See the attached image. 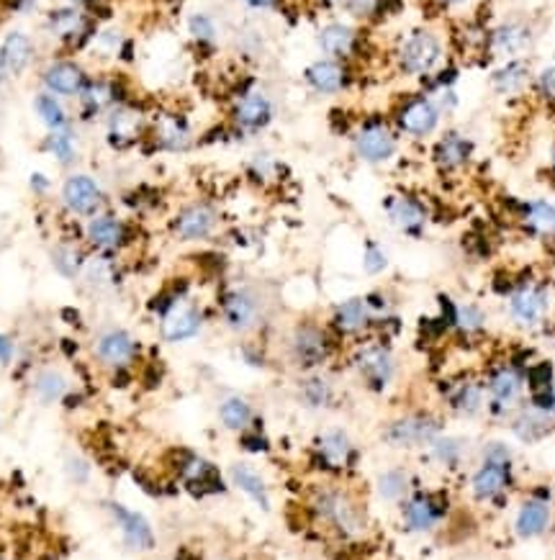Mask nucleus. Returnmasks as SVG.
Instances as JSON below:
<instances>
[{"label": "nucleus", "mask_w": 555, "mask_h": 560, "mask_svg": "<svg viewBox=\"0 0 555 560\" xmlns=\"http://www.w3.org/2000/svg\"><path fill=\"white\" fill-rule=\"evenodd\" d=\"M275 122V100L258 85L240 91L229 103V126L240 137L263 134Z\"/></svg>", "instance_id": "obj_12"}, {"label": "nucleus", "mask_w": 555, "mask_h": 560, "mask_svg": "<svg viewBox=\"0 0 555 560\" xmlns=\"http://www.w3.org/2000/svg\"><path fill=\"white\" fill-rule=\"evenodd\" d=\"M103 126H106V142L123 152L145 142L149 134V114L137 103L126 100L103 119Z\"/></svg>", "instance_id": "obj_22"}, {"label": "nucleus", "mask_w": 555, "mask_h": 560, "mask_svg": "<svg viewBox=\"0 0 555 560\" xmlns=\"http://www.w3.org/2000/svg\"><path fill=\"white\" fill-rule=\"evenodd\" d=\"M551 504L548 499H537V496H530L527 501H522L519 512H517V519H514V532L525 540L530 537H540L548 532L551 527Z\"/></svg>", "instance_id": "obj_39"}, {"label": "nucleus", "mask_w": 555, "mask_h": 560, "mask_svg": "<svg viewBox=\"0 0 555 560\" xmlns=\"http://www.w3.org/2000/svg\"><path fill=\"white\" fill-rule=\"evenodd\" d=\"M473 157H476V139L460 129L440 131L430 146V162L442 175H458L465 168H471Z\"/></svg>", "instance_id": "obj_25"}, {"label": "nucleus", "mask_w": 555, "mask_h": 560, "mask_svg": "<svg viewBox=\"0 0 555 560\" xmlns=\"http://www.w3.org/2000/svg\"><path fill=\"white\" fill-rule=\"evenodd\" d=\"M509 424L514 430V435L525 442H537V439L548 438L555 430V416L551 412H543L537 406H532L530 401H525L514 414L509 416Z\"/></svg>", "instance_id": "obj_36"}, {"label": "nucleus", "mask_w": 555, "mask_h": 560, "mask_svg": "<svg viewBox=\"0 0 555 560\" xmlns=\"http://www.w3.org/2000/svg\"><path fill=\"white\" fill-rule=\"evenodd\" d=\"M312 461L314 465L327 473V476H345L355 461H358V447L350 438L347 430L342 427H329L321 430L314 438V447H312Z\"/></svg>", "instance_id": "obj_16"}, {"label": "nucleus", "mask_w": 555, "mask_h": 560, "mask_svg": "<svg viewBox=\"0 0 555 560\" xmlns=\"http://www.w3.org/2000/svg\"><path fill=\"white\" fill-rule=\"evenodd\" d=\"M67 476L73 478L75 484L85 486L88 478H91V465L85 463L80 455H70V458H67Z\"/></svg>", "instance_id": "obj_55"}, {"label": "nucleus", "mask_w": 555, "mask_h": 560, "mask_svg": "<svg viewBox=\"0 0 555 560\" xmlns=\"http://www.w3.org/2000/svg\"><path fill=\"white\" fill-rule=\"evenodd\" d=\"M229 481L232 486H237L244 493L250 496L260 509H270V491H267L266 478L258 468H252L250 463H234L229 468Z\"/></svg>", "instance_id": "obj_40"}, {"label": "nucleus", "mask_w": 555, "mask_h": 560, "mask_svg": "<svg viewBox=\"0 0 555 560\" xmlns=\"http://www.w3.org/2000/svg\"><path fill=\"white\" fill-rule=\"evenodd\" d=\"M88 80H91V73L85 70V65L70 57L49 62L47 70L42 73L44 91L57 98H77Z\"/></svg>", "instance_id": "obj_31"}, {"label": "nucleus", "mask_w": 555, "mask_h": 560, "mask_svg": "<svg viewBox=\"0 0 555 560\" xmlns=\"http://www.w3.org/2000/svg\"><path fill=\"white\" fill-rule=\"evenodd\" d=\"M535 44V31L527 21L511 19V21H502L494 28L486 31V47L483 54L491 59H519L525 57Z\"/></svg>", "instance_id": "obj_29"}, {"label": "nucleus", "mask_w": 555, "mask_h": 560, "mask_svg": "<svg viewBox=\"0 0 555 560\" xmlns=\"http://www.w3.org/2000/svg\"><path fill=\"white\" fill-rule=\"evenodd\" d=\"M532 88H535V93H537V98L543 103H548V106L555 108V65H548L540 73L532 75Z\"/></svg>", "instance_id": "obj_52"}, {"label": "nucleus", "mask_w": 555, "mask_h": 560, "mask_svg": "<svg viewBox=\"0 0 555 560\" xmlns=\"http://www.w3.org/2000/svg\"><path fill=\"white\" fill-rule=\"evenodd\" d=\"M39 0H13V11H31Z\"/></svg>", "instance_id": "obj_59"}, {"label": "nucleus", "mask_w": 555, "mask_h": 560, "mask_svg": "<svg viewBox=\"0 0 555 560\" xmlns=\"http://www.w3.org/2000/svg\"><path fill=\"white\" fill-rule=\"evenodd\" d=\"M350 146L361 162L370 165V168H381L399 154L401 137L396 134L388 116L373 114V116H365L355 123V129L350 134Z\"/></svg>", "instance_id": "obj_7"}, {"label": "nucleus", "mask_w": 555, "mask_h": 560, "mask_svg": "<svg viewBox=\"0 0 555 560\" xmlns=\"http://www.w3.org/2000/svg\"><path fill=\"white\" fill-rule=\"evenodd\" d=\"M301 77H304V85H306L314 96L321 98L342 96V93H347V91L358 83L355 67H353L350 62L327 59V57H319L312 65H306Z\"/></svg>", "instance_id": "obj_27"}, {"label": "nucleus", "mask_w": 555, "mask_h": 560, "mask_svg": "<svg viewBox=\"0 0 555 560\" xmlns=\"http://www.w3.org/2000/svg\"><path fill=\"white\" fill-rule=\"evenodd\" d=\"M296 398H298L301 406H306L312 412H324V409H332L335 406V401H337V386L321 370L304 373L298 378V386H296Z\"/></svg>", "instance_id": "obj_35"}, {"label": "nucleus", "mask_w": 555, "mask_h": 560, "mask_svg": "<svg viewBox=\"0 0 555 560\" xmlns=\"http://www.w3.org/2000/svg\"><path fill=\"white\" fill-rule=\"evenodd\" d=\"M83 242L98 255H119L131 244V226L114 211H100L83 224Z\"/></svg>", "instance_id": "obj_19"}, {"label": "nucleus", "mask_w": 555, "mask_h": 560, "mask_svg": "<svg viewBox=\"0 0 555 560\" xmlns=\"http://www.w3.org/2000/svg\"><path fill=\"white\" fill-rule=\"evenodd\" d=\"M486 393H488V414L509 419L522 404L527 393V381H525V367L514 360H496L491 363L486 375Z\"/></svg>", "instance_id": "obj_8"}, {"label": "nucleus", "mask_w": 555, "mask_h": 560, "mask_svg": "<svg viewBox=\"0 0 555 560\" xmlns=\"http://www.w3.org/2000/svg\"><path fill=\"white\" fill-rule=\"evenodd\" d=\"M327 324L339 342H361L376 335V317L365 296H350L335 304Z\"/></svg>", "instance_id": "obj_20"}, {"label": "nucleus", "mask_w": 555, "mask_h": 560, "mask_svg": "<svg viewBox=\"0 0 555 560\" xmlns=\"http://www.w3.org/2000/svg\"><path fill=\"white\" fill-rule=\"evenodd\" d=\"M116 265L111 260V255H98V252H88V260L83 265L80 280L88 283L93 291H108L116 286Z\"/></svg>", "instance_id": "obj_46"}, {"label": "nucleus", "mask_w": 555, "mask_h": 560, "mask_svg": "<svg viewBox=\"0 0 555 560\" xmlns=\"http://www.w3.org/2000/svg\"><path fill=\"white\" fill-rule=\"evenodd\" d=\"M445 5H450V8H460V5H468V3H473V0H442Z\"/></svg>", "instance_id": "obj_60"}, {"label": "nucleus", "mask_w": 555, "mask_h": 560, "mask_svg": "<svg viewBox=\"0 0 555 560\" xmlns=\"http://www.w3.org/2000/svg\"><path fill=\"white\" fill-rule=\"evenodd\" d=\"M77 100V119L83 122H103L114 108L129 100L123 80L116 75H91Z\"/></svg>", "instance_id": "obj_15"}, {"label": "nucleus", "mask_w": 555, "mask_h": 560, "mask_svg": "<svg viewBox=\"0 0 555 560\" xmlns=\"http://www.w3.org/2000/svg\"><path fill=\"white\" fill-rule=\"evenodd\" d=\"M445 432V422L432 412H407V414L388 419L381 430V439L396 450H422L432 439Z\"/></svg>", "instance_id": "obj_11"}, {"label": "nucleus", "mask_w": 555, "mask_h": 560, "mask_svg": "<svg viewBox=\"0 0 555 560\" xmlns=\"http://www.w3.org/2000/svg\"><path fill=\"white\" fill-rule=\"evenodd\" d=\"M240 447L244 453H267V450H270V442H267L266 435L260 432V427H255V430L242 432Z\"/></svg>", "instance_id": "obj_53"}, {"label": "nucleus", "mask_w": 555, "mask_h": 560, "mask_svg": "<svg viewBox=\"0 0 555 560\" xmlns=\"http://www.w3.org/2000/svg\"><path fill=\"white\" fill-rule=\"evenodd\" d=\"M217 416L218 424H221L226 432H234V435H242V432H247V430L260 427V419H258L255 406H252L244 396H237V393H232V396H226V398L218 401Z\"/></svg>", "instance_id": "obj_37"}, {"label": "nucleus", "mask_w": 555, "mask_h": 560, "mask_svg": "<svg viewBox=\"0 0 555 560\" xmlns=\"http://www.w3.org/2000/svg\"><path fill=\"white\" fill-rule=\"evenodd\" d=\"M532 70L525 57L519 59H502L494 65V70L488 75V85L496 96L514 98L522 96L527 88H532Z\"/></svg>", "instance_id": "obj_34"}, {"label": "nucleus", "mask_w": 555, "mask_h": 560, "mask_svg": "<svg viewBox=\"0 0 555 560\" xmlns=\"http://www.w3.org/2000/svg\"><path fill=\"white\" fill-rule=\"evenodd\" d=\"M188 34H191V39H194L198 47H217L218 26L214 21V16H209V13H194L188 19Z\"/></svg>", "instance_id": "obj_49"}, {"label": "nucleus", "mask_w": 555, "mask_h": 560, "mask_svg": "<svg viewBox=\"0 0 555 560\" xmlns=\"http://www.w3.org/2000/svg\"><path fill=\"white\" fill-rule=\"evenodd\" d=\"M70 3H73V5H80V8H83V5H88V3H93V0H70Z\"/></svg>", "instance_id": "obj_62"}, {"label": "nucleus", "mask_w": 555, "mask_h": 560, "mask_svg": "<svg viewBox=\"0 0 555 560\" xmlns=\"http://www.w3.org/2000/svg\"><path fill=\"white\" fill-rule=\"evenodd\" d=\"M316 47L321 51V57H327V59H339V62L353 65L361 57L362 36L353 24L332 21V24H324L319 28Z\"/></svg>", "instance_id": "obj_30"}, {"label": "nucleus", "mask_w": 555, "mask_h": 560, "mask_svg": "<svg viewBox=\"0 0 555 560\" xmlns=\"http://www.w3.org/2000/svg\"><path fill=\"white\" fill-rule=\"evenodd\" d=\"M548 312H551V296L543 283H535V280L514 283L511 291L507 293L509 319L522 329L540 327L548 317Z\"/></svg>", "instance_id": "obj_24"}, {"label": "nucleus", "mask_w": 555, "mask_h": 560, "mask_svg": "<svg viewBox=\"0 0 555 560\" xmlns=\"http://www.w3.org/2000/svg\"><path fill=\"white\" fill-rule=\"evenodd\" d=\"M384 214L388 224L409 240H422L430 226V206L414 193H388L384 198Z\"/></svg>", "instance_id": "obj_26"}, {"label": "nucleus", "mask_w": 555, "mask_h": 560, "mask_svg": "<svg viewBox=\"0 0 555 560\" xmlns=\"http://www.w3.org/2000/svg\"><path fill=\"white\" fill-rule=\"evenodd\" d=\"M401 519L409 532H430L450 512V499L445 491H419L414 488L399 504Z\"/></svg>", "instance_id": "obj_23"}, {"label": "nucleus", "mask_w": 555, "mask_h": 560, "mask_svg": "<svg viewBox=\"0 0 555 560\" xmlns=\"http://www.w3.org/2000/svg\"><path fill=\"white\" fill-rule=\"evenodd\" d=\"M551 168H553V175H555V142H553V149H551Z\"/></svg>", "instance_id": "obj_63"}, {"label": "nucleus", "mask_w": 555, "mask_h": 560, "mask_svg": "<svg viewBox=\"0 0 555 560\" xmlns=\"http://www.w3.org/2000/svg\"><path fill=\"white\" fill-rule=\"evenodd\" d=\"M0 59H3L8 75H24L34 62V42L26 36L24 31H11L3 39Z\"/></svg>", "instance_id": "obj_41"}, {"label": "nucleus", "mask_w": 555, "mask_h": 560, "mask_svg": "<svg viewBox=\"0 0 555 560\" xmlns=\"http://www.w3.org/2000/svg\"><path fill=\"white\" fill-rule=\"evenodd\" d=\"M106 509L111 512V519H114V525L119 527L126 548L139 550V553L155 548V530H152V525L147 522L145 514L134 512V509H129V507H123V504H116V501H108Z\"/></svg>", "instance_id": "obj_33"}, {"label": "nucleus", "mask_w": 555, "mask_h": 560, "mask_svg": "<svg viewBox=\"0 0 555 560\" xmlns=\"http://www.w3.org/2000/svg\"><path fill=\"white\" fill-rule=\"evenodd\" d=\"M47 560H59V558H47Z\"/></svg>", "instance_id": "obj_64"}, {"label": "nucleus", "mask_w": 555, "mask_h": 560, "mask_svg": "<svg viewBox=\"0 0 555 560\" xmlns=\"http://www.w3.org/2000/svg\"><path fill=\"white\" fill-rule=\"evenodd\" d=\"M281 170H283L281 162H278L275 157L266 154V152L255 154V157L250 160V165H247V175H250L255 183H260V185H267V183L278 180Z\"/></svg>", "instance_id": "obj_50"}, {"label": "nucleus", "mask_w": 555, "mask_h": 560, "mask_svg": "<svg viewBox=\"0 0 555 560\" xmlns=\"http://www.w3.org/2000/svg\"><path fill=\"white\" fill-rule=\"evenodd\" d=\"M31 390H34V398L36 401H42V404H57V401H62L70 393V378L59 367H42L34 375V381H31Z\"/></svg>", "instance_id": "obj_42"}, {"label": "nucleus", "mask_w": 555, "mask_h": 560, "mask_svg": "<svg viewBox=\"0 0 555 560\" xmlns=\"http://www.w3.org/2000/svg\"><path fill=\"white\" fill-rule=\"evenodd\" d=\"M34 111H36L39 122L47 126V131H57V129H67V126H73V122H70V114H67V108H65L62 98L52 96V93H47V91L36 93V98H34Z\"/></svg>", "instance_id": "obj_48"}, {"label": "nucleus", "mask_w": 555, "mask_h": 560, "mask_svg": "<svg viewBox=\"0 0 555 560\" xmlns=\"http://www.w3.org/2000/svg\"><path fill=\"white\" fill-rule=\"evenodd\" d=\"M47 31L54 42L73 51L88 47L98 34L93 16L80 5H65L52 11L47 19Z\"/></svg>", "instance_id": "obj_21"}, {"label": "nucleus", "mask_w": 555, "mask_h": 560, "mask_svg": "<svg viewBox=\"0 0 555 560\" xmlns=\"http://www.w3.org/2000/svg\"><path fill=\"white\" fill-rule=\"evenodd\" d=\"M49 257H52V265L54 270L62 275V278H67V280H77L80 278V272H83V265H85V260H88V252H85V244L80 242H70V240H65V242H57L52 247V252H49Z\"/></svg>", "instance_id": "obj_44"}, {"label": "nucleus", "mask_w": 555, "mask_h": 560, "mask_svg": "<svg viewBox=\"0 0 555 560\" xmlns=\"http://www.w3.org/2000/svg\"><path fill=\"white\" fill-rule=\"evenodd\" d=\"M242 3L252 11H273L281 5V0H242Z\"/></svg>", "instance_id": "obj_58"}, {"label": "nucleus", "mask_w": 555, "mask_h": 560, "mask_svg": "<svg viewBox=\"0 0 555 560\" xmlns=\"http://www.w3.org/2000/svg\"><path fill=\"white\" fill-rule=\"evenodd\" d=\"M91 355L100 370L119 375L129 373L142 360V342L123 327H108L98 332V337L91 344Z\"/></svg>", "instance_id": "obj_10"}, {"label": "nucleus", "mask_w": 555, "mask_h": 560, "mask_svg": "<svg viewBox=\"0 0 555 560\" xmlns=\"http://www.w3.org/2000/svg\"><path fill=\"white\" fill-rule=\"evenodd\" d=\"M170 455H172L170 468H172L175 478L186 486L188 493L203 499V496L224 491V478H221L217 465L211 463L209 458L198 455L194 450H186V447H175Z\"/></svg>", "instance_id": "obj_14"}, {"label": "nucleus", "mask_w": 555, "mask_h": 560, "mask_svg": "<svg viewBox=\"0 0 555 560\" xmlns=\"http://www.w3.org/2000/svg\"><path fill=\"white\" fill-rule=\"evenodd\" d=\"M217 309L221 324L232 335L244 340H252L260 332H266L273 317V304L267 291L250 280H237V283L224 286L218 293Z\"/></svg>", "instance_id": "obj_1"}, {"label": "nucleus", "mask_w": 555, "mask_h": 560, "mask_svg": "<svg viewBox=\"0 0 555 560\" xmlns=\"http://www.w3.org/2000/svg\"><path fill=\"white\" fill-rule=\"evenodd\" d=\"M376 491L378 496L386 501V504H401L411 491H414V476H411L407 468L396 465V468H388L378 476L376 481Z\"/></svg>", "instance_id": "obj_45"}, {"label": "nucleus", "mask_w": 555, "mask_h": 560, "mask_svg": "<svg viewBox=\"0 0 555 560\" xmlns=\"http://www.w3.org/2000/svg\"><path fill=\"white\" fill-rule=\"evenodd\" d=\"M337 347L339 340L329 324L316 317L296 319L283 335V358L301 375L324 370L335 360Z\"/></svg>", "instance_id": "obj_2"}, {"label": "nucleus", "mask_w": 555, "mask_h": 560, "mask_svg": "<svg viewBox=\"0 0 555 560\" xmlns=\"http://www.w3.org/2000/svg\"><path fill=\"white\" fill-rule=\"evenodd\" d=\"M13 358H16V344H13V340L8 335H0V363L8 366Z\"/></svg>", "instance_id": "obj_56"}, {"label": "nucleus", "mask_w": 555, "mask_h": 560, "mask_svg": "<svg viewBox=\"0 0 555 560\" xmlns=\"http://www.w3.org/2000/svg\"><path fill=\"white\" fill-rule=\"evenodd\" d=\"M393 62L399 75L424 83L448 62V47H445L442 34H437L435 28H427V26L411 28L396 44Z\"/></svg>", "instance_id": "obj_4"}, {"label": "nucleus", "mask_w": 555, "mask_h": 560, "mask_svg": "<svg viewBox=\"0 0 555 560\" xmlns=\"http://www.w3.org/2000/svg\"><path fill=\"white\" fill-rule=\"evenodd\" d=\"M218 229H221V211L211 201L203 198L180 206L170 219V234L175 242H209L217 237Z\"/></svg>", "instance_id": "obj_13"}, {"label": "nucleus", "mask_w": 555, "mask_h": 560, "mask_svg": "<svg viewBox=\"0 0 555 560\" xmlns=\"http://www.w3.org/2000/svg\"><path fill=\"white\" fill-rule=\"evenodd\" d=\"M31 191L39 195H44L52 191V180H49L47 175H42V172H34L31 175Z\"/></svg>", "instance_id": "obj_57"}, {"label": "nucleus", "mask_w": 555, "mask_h": 560, "mask_svg": "<svg viewBox=\"0 0 555 560\" xmlns=\"http://www.w3.org/2000/svg\"><path fill=\"white\" fill-rule=\"evenodd\" d=\"M388 119H391L399 137L411 139V142H427L442 129V122L448 116L442 114L435 98L419 91V93H409V96L401 98L393 106Z\"/></svg>", "instance_id": "obj_6"}, {"label": "nucleus", "mask_w": 555, "mask_h": 560, "mask_svg": "<svg viewBox=\"0 0 555 560\" xmlns=\"http://www.w3.org/2000/svg\"><path fill=\"white\" fill-rule=\"evenodd\" d=\"M309 512L345 540L361 537L368 527V517H365L361 499L337 481L316 484L309 491Z\"/></svg>", "instance_id": "obj_3"}, {"label": "nucleus", "mask_w": 555, "mask_h": 560, "mask_svg": "<svg viewBox=\"0 0 555 560\" xmlns=\"http://www.w3.org/2000/svg\"><path fill=\"white\" fill-rule=\"evenodd\" d=\"M362 270L368 275H381L388 270V255L386 249L381 247V242L376 240H368L365 247H362Z\"/></svg>", "instance_id": "obj_51"}, {"label": "nucleus", "mask_w": 555, "mask_h": 560, "mask_svg": "<svg viewBox=\"0 0 555 560\" xmlns=\"http://www.w3.org/2000/svg\"><path fill=\"white\" fill-rule=\"evenodd\" d=\"M350 366L355 370V375L361 378L365 390L384 396L393 389L396 378H399V358L391 347L386 337H365L355 342L353 355H350Z\"/></svg>", "instance_id": "obj_5"}, {"label": "nucleus", "mask_w": 555, "mask_h": 560, "mask_svg": "<svg viewBox=\"0 0 555 560\" xmlns=\"http://www.w3.org/2000/svg\"><path fill=\"white\" fill-rule=\"evenodd\" d=\"M147 142H152L155 149L170 152V154L188 152L195 142L194 123H191V119H188L183 111L163 108V111H157V114L149 116V134H147Z\"/></svg>", "instance_id": "obj_18"}, {"label": "nucleus", "mask_w": 555, "mask_h": 560, "mask_svg": "<svg viewBox=\"0 0 555 560\" xmlns=\"http://www.w3.org/2000/svg\"><path fill=\"white\" fill-rule=\"evenodd\" d=\"M514 481L511 450L504 442H488L481 453V465L471 476V493L479 501L502 499Z\"/></svg>", "instance_id": "obj_9"}, {"label": "nucleus", "mask_w": 555, "mask_h": 560, "mask_svg": "<svg viewBox=\"0 0 555 560\" xmlns=\"http://www.w3.org/2000/svg\"><path fill=\"white\" fill-rule=\"evenodd\" d=\"M5 77H8V70H5V65H3V59H0V85L5 83Z\"/></svg>", "instance_id": "obj_61"}, {"label": "nucleus", "mask_w": 555, "mask_h": 560, "mask_svg": "<svg viewBox=\"0 0 555 560\" xmlns=\"http://www.w3.org/2000/svg\"><path fill=\"white\" fill-rule=\"evenodd\" d=\"M59 201H62V209L70 217L85 221L100 214V211H106L108 195H106L103 185L98 183L93 175L75 170L62 180Z\"/></svg>", "instance_id": "obj_17"}, {"label": "nucleus", "mask_w": 555, "mask_h": 560, "mask_svg": "<svg viewBox=\"0 0 555 560\" xmlns=\"http://www.w3.org/2000/svg\"><path fill=\"white\" fill-rule=\"evenodd\" d=\"M44 149H47L49 154H52L62 168H73L75 162H77V157H80V146H77L75 126L49 131L47 139H44Z\"/></svg>", "instance_id": "obj_47"}, {"label": "nucleus", "mask_w": 555, "mask_h": 560, "mask_svg": "<svg viewBox=\"0 0 555 560\" xmlns=\"http://www.w3.org/2000/svg\"><path fill=\"white\" fill-rule=\"evenodd\" d=\"M445 401L453 414H460L463 419H479L481 414H488V393L483 378H458L445 390Z\"/></svg>", "instance_id": "obj_32"}, {"label": "nucleus", "mask_w": 555, "mask_h": 560, "mask_svg": "<svg viewBox=\"0 0 555 560\" xmlns=\"http://www.w3.org/2000/svg\"><path fill=\"white\" fill-rule=\"evenodd\" d=\"M427 458L432 461L440 468H448V470H456L463 465L465 455H468V445L463 438H453V435H445L440 432L427 447Z\"/></svg>", "instance_id": "obj_43"}, {"label": "nucleus", "mask_w": 555, "mask_h": 560, "mask_svg": "<svg viewBox=\"0 0 555 560\" xmlns=\"http://www.w3.org/2000/svg\"><path fill=\"white\" fill-rule=\"evenodd\" d=\"M329 3L345 8L347 13H353V16H358V19H365V16H370V13L376 11V3H378V0H329Z\"/></svg>", "instance_id": "obj_54"}, {"label": "nucleus", "mask_w": 555, "mask_h": 560, "mask_svg": "<svg viewBox=\"0 0 555 560\" xmlns=\"http://www.w3.org/2000/svg\"><path fill=\"white\" fill-rule=\"evenodd\" d=\"M160 324V337L170 344L195 340L203 327H206V312L201 304H195L191 296L178 298L163 317L157 319Z\"/></svg>", "instance_id": "obj_28"}, {"label": "nucleus", "mask_w": 555, "mask_h": 560, "mask_svg": "<svg viewBox=\"0 0 555 560\" xmlns=\"http://www.w3.org/2000/svg\"><path fill=\"white\" fill-rule=\"evenodd\" d=\"M517 217L535 237H555V203L545 198H532L517 203Z\"/></svg>", "instance_id": "obj_38"}]
</instances>
